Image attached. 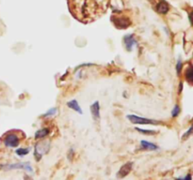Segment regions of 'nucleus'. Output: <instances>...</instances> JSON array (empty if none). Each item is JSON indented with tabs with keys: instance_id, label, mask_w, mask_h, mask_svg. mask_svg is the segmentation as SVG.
I'll return each instance as SVG.
<instances>
[{
	"instance_id": "nucleus-20",
	"label": "nucleus",
	"mask_w": 193,
	"mask_h": 180,
	"mask_svg": "<svg viewBox=\"0 0 193 180\" xmlns=\"http://www.w3.org/2000/svg\"><path fill=\"white\" fill-rule=\"evenodd\" d=\"M188 18H189V22H190V24L193 25V11L189 13V15H188Z\"/></svg>"
},
{
	"instance_id": "nucleus-14",
	"label": "nucleus",
	"mask_w": 193,
	"mask_h": 180,
	"mask_svg": "<svg viewBox=\"0 0 193 180\" xmlns=\"http://www.w3.org/2000/svg\"><path fill=\"white\" fill-rule=\"evenodd\" d=\"M15 152H16V154H17L18 156L22 157V156H25V155H27V154L29 153V149H28V148H19V149H17Z\"/></svg>"
},
{
	"instance_id": "nucleus-12",
	"label": "nucleus",
	"mask_w": 193,
	"mask_h": 180,
	"mask_svg": "<svg viewBox=\"0 0 193 180\" xmlns=\"http://www.w3.org/2000/svg\"><path fill=\"white\" fill-rule=\"evenodd\" d=\"M67 105H68L69 108H71V109L78 112V114H82V110L80 109V107H79V105H78V103H77V101L76 99H73V100L69 101L67 103Z\"/></svg>"
},
{
	"instance_id": "nucleus-10",
	"label": "nucleus",
	"mask_w": 193,
	"mask_h": 180,
	"mask_svg": "<svg viewBox=\"0 0 193 180\" xmlns=\"http://www.w3.org/2000/svg\"><path fill=\"white\" fill-rule=\"evenodd\" d=\"M90 111H91V114H92V116L93 118L96 120V119H99L100 118V106H99V102L96 101L94 102L91 106H90Z\"/></svg>"
},
{
	"instance_id": "nucleus-9",
	"label": "nucleus",
	"mask_w": 193,
	"mask_h": 180,
	"mask_svg": "<svg viewBox=\"0 0 193 180\" xmlns=\"http://www.w3.org/2000/svg\"><path fill=\"white\" fill-rule=\"evenodd\" d=\"M185 78L189 85H193V65L188 64L185 70Z\"/></svg>"
},
{
	"instance_id": "nucleus-16",
	"label": "nucleus",
	"mask_w": 193,
	"mask_h": 180,
	"mask_svg": "<svg viewBox=\"0 0 193 180\" xmlns=\"http://www.w3.org/2000/svg\"><path fill=\"white\" fill-rule=\"evenodd\" d=\"M179 114H180V107H179V105L176 104L172 112V117H176Z\"/></svg>"
},
{
	"instance_id": "nucleus-19",
	"label": "nucleus",
	"mask_w": 193,
	"mask_h": 180,
	"mask_svg": "<svg viewBox=\"0 0 193 180\" xmlns=\"http://www.w3.org/2000/svg\"><path fill=\"white\" fill-rule=\"evenodd\" d=\"M137 130L143 133V134H154L155 133V131H154V130H140L139 128H137Z\"/></svg>"
},
{
	"instance_id": "nucleus-13",
	"label": "nucleus",
	"mask_w": 193,
	"mask_h": 180,
	"mask_svg": "<svg viewBox=\"0 0 193 180\" xmlns=\"http://www.w3.org/2000/svg\"><path fill=\"white\" fill-rule=\"evenodd\" d=\"M50 132V130L48 129H42L40 130H38L35 134V138L36 139H40V138H44V136L48 135V133Z\"/></svg>"
},
{
	"instance_id": "nucleus-21",
	"label": "nucleus",
	"mask_w": 193,
	"mask_h": 180,
	"mask_svg": "<svg viewBox=\"0 0 193 180\" xmlns=\"http://www.w3.org/2000/svg\"><path fill=\"white\" fill-rule=\"evenodd\" d=\"M180 178H184V179H191V176H190V175H186V176H184V177H180Z\"/></svg>"
},
{
	"instance_id": "nucleus-8",
	"label": "nucleus",
	"mask_w": 193,
	"mask_h": 180,
	"mask_svg": "<svg viewBox=\"0 0 193 180\" xmlns=\"http://www.w3.org/2000/svg\"><path fill=\"white\" fill-rule=\"evenodd\" d=\"M124 41V44H125V47H126V50L127 51H131L133 46L136 44V41L134 39V36L133 35H127L124 37L123 39Z\"/></svg>"
},
{
	"instance_id": "nucleus-17",
	"label": "nucleus",
	"mask_w": 193,
	"mask_h": 180,
	"mask_svg": "<svg viewBox=\"0 0 193 180\" xmlns=\"http://www.w3.org/2000/svg\"><path fill=\"white\" fill-rule=\"evenodd\" d=\"M182 67H183L182 61H181V59H178V62H177V65H176V70H177V74L178 75H180V73H181Z\"/></svg>"
},
{
	"instance_id": "nucleus-2",
	"label": "nucleus",
	"mask_w": 193,
	"mask_h": 180,
	"mask_svg": "<svg viewBox=\"0 0 193 180\" xmlns=\"http://www.w3.org/2000/svg\"><path fill=\"white\" fill-rule=\"evenodd\" d=\"M111 21L114 24V25L119 28V29H124L127 28L131 24V21L126 18V17H122V16H117V15H113L111 17Z\"/></svg>"
},
{
	"instance_id": "nucleus-3",
	"label": "nucleus",
	"mask_w": 193,
	"mask_h": 180,
	"mask_svg": "<svg viewBox=\"0 0 193 180\" xmlns=\"http://www.w3.org/2000/svg\"><path fill=\"white\" fill-rule=\"evenodd\" d=\"M4 143L8 147H16L20 143V138L15 133H9L4 139Z\"/></svg>"
},
{
	"instance_id": "nucleus-18",
	"label": "nucleus",
	"mask_w": 193,
	"mask_h": 180,
	"mask_svg": "<svg viewBox=\"0 0 193 180\" xmlns=\"http://www.w3.org/2000/svg\"><path fill=\"white\" fill-rule=\"evenodd\" d=\"M56 112H57V108H52L51 110H49L45 115H44V117H46V116H53V115H55L56 114Z\"/></svg>"
},
{
	"instance_id": "nucleus-5",
	"label": "nucleus",
	"mask_w": 193,
	"mask_h": 180,
	"mask_svg": "<svg viewBox=\"0 0 193 180\" xmlns=\"http://www.w3.org/2000/svg\"><path fill=\"white\" fill-rule=\"evenodd\" d=\"M49 143L48 142H45V143H40L36 146L35 147V157L37 158V160H41L42 156L44 154H45L48 149H49Z\"/></svg>"
},
{
	"instance_id": "nucleus-11",
	"label": "nucleus",
	"mask_w": 193,
	"mask_h": 180,
	"mask_svg": "<svg viewBox=\"0 0 193 180\" xmlns=\"http://www.w3.org/2000/svg\"><path fill=\"white\" fill-rule=\"evenodd\" d=\"M140 145H141V147L143 149H146V150H155V149L158 148L157 146L154 145V143H149L147 141H141Z\"/></svg>"
},
{
	"instance_id": "nucleus-6",
	"label": "nucleus",
	"mask_w": 193,
	"mask_h": 180,
	"mask_svg": "<svg viewBox=\"0 0 193 180\" xmlns=\"http://www.w3.org/2000/svg\"><path fill=\"white\" fill-rule=\"evenodd\" d=\"M155 10L158 13L160 14H167L168 11H170V6L169 4L164 1V0H161V1H159L155 7Z\"/></svg>"
},
{
	"instance_id": "nucleus-1",
	"label": "nucleus",
	"mask_w": 193,
	"mask_h": 180,
	"mask_svg": "<svg viewBox=\"0 0 193 180\" xmlns=\"http://www.w3.org/2000/svg\"><path fill=\"white\" fill-rule=\"evenodd\" d=\"M71 14L79 22H94L107 12L110 0H67Z\"/></svg>"
},
{
	"instance_id": "nucleus-7",
	"label": "nucleus",
	"mask_w": 193,
	"mask_h": 180,
	"mask_svg": "<svg viewBox=\"0 0 193 180\" xmlns=\"http://www.w3.org/2000/svg\"><path fill=\"white\" fill-rule=\"evenodd\" d=\"M132 165H133L132 162L125 163V164L120 169V171L118 172V177L122 178V177H124L125 175H127L128 173H130V171L132 170Z\"/></svg>"
},
{
	"instance_id": "nucleus-15",
	"label": "nucleus",
	"mask_w": 193,
	"mask_h": 180,
	"mask_svg": "<svg viewBox=\"0 0 193 180\" xmlns=\"http://www.w3.org/2000/svg\"><path fill=\"white\" fill-rule=\"evenodd\" d=\"M193 134V123H192V125L190 126V128H189V130L184 134V136H183V140H186V139H187L189 136H191Z\"/></svg>"
},
{
	"instance_id": "nucleus-4",
	"label": "nucleus",
	"mask_w": 193,
	"mask_h": 180,
	"mask_svg": "<svg viewBox=\"0 0 193 180\" xmlns=\"http://www.w3.org/2000/svg\"><path fill=\"white\" fill-rule=\"evenodd\" d=\"M127 118L129 119L132 123H136V124H152V125L160 124L159 121L148 119V118H144V117H140L137 116H127Z\"/></svg>"
}]
</instances>
